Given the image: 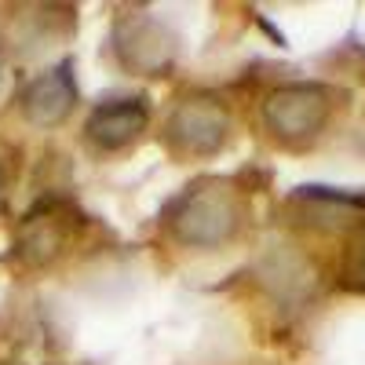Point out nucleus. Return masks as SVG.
Wrapping results in <instances>:
<instances>
[{
	"mask_svg": "<svg viewBox=\"0 0 365 365\" xmlns=\"http://www.w3.org/2000/svg\"><path fill=\"white\" fill-rule=\"evenodd\" d=\"M139 128H143V110L132 106V103H110V106H99L96 117L88 120V135H91V139H99V143H106V146L128 143Z\"/></svg>",
	"mask_w": 365,
	"mask_h": 365,
	"instance_id": "f257e3e1",
	"label": "nucleus"
}]
</instances>
